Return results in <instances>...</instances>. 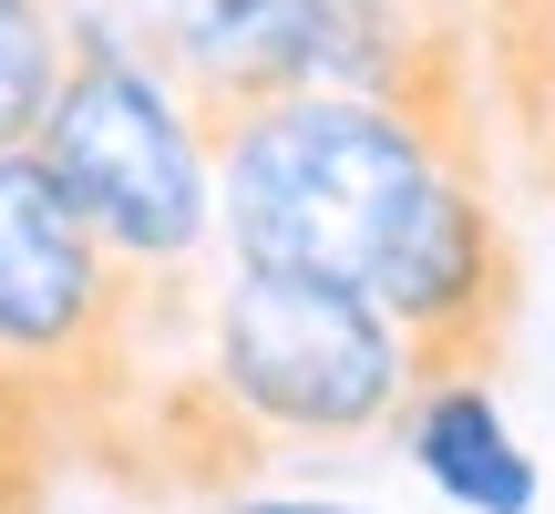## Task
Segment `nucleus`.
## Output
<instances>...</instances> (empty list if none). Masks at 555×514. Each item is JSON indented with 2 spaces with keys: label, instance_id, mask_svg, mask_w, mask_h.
<instances>
[{
  "label": "nucleus",
  "instance_id": "f257e3e1",
  "mask_svg": "<svg viewBox=\"0 0 555 514\" xmlns=\"http://www.w3.org/2000/svg\"><path fill=\"white\" fill-rule=\"evenodd\" d=\"M442 176L433 134L371 93H298L217 144V227L237 268L380 288L422 185Z\"/></svg>",
  "mask_w": 555,
  "mask_h": 514
},
{
  "label": "nucleus",
  "instance_id": "f03ea898",
  "mask_svg": "<svg viewBox=\"0 0 555 514\" xmlns=\"http://www.w3.org/2000/svg\"><path fill=\"white\" fill-rule=\"evenodd\" d=\"M206 360L237 391L278 453L298 442H380L412 412V350L380 319L371 288H330V278H278L237 268V288L206 309Z\"/></svg>",
  "mask_w": 555,
  "mask_h": 514
},
{
  "label": "nucleus",
  "instance_id": "7ed1b4c3",
  "mask_svg": "<svg viewBox=\"0 0 555 514\" xmlns=\"http://www.w3.org/2000/svg\"><path fill=\"white\" fill-rule=\"evenodd\" d=\"M31 155L134 268H185L217 227V155H206L185 93L114 31H73V73H62Z\"/></svg>",
  "mask_w": 555,
  "mask_h": 514
},
{
  "label": "nucleus",
  "instance_id": "20e7f679",
  "mask_svg": "<svg viewBox=\"0 0 555 514\" xmlns=\"http://www.w3.org/2000/svg\"><path fill=\"white\" fill-rule=\"evenodd\" d=\"M371 298L401 330L422 391L433 381H494L504 350H515V319H525V247L504 227L494 176L442 165L422 185V206H412V227H401V247H391Z\"/></svg>",
  "mask_w": 555,
  "mask_h": 514
},
{
  "label": "nucleus",
  "instance_id": "39448f33",
  "mask_svg": "<svg viewBox=\"0 0 555 514\" xmlns=\"http://www.w3.org/2000/svg\"><path fill=\"white\" fill-rule=\"evenodd\" d=\"M401 453H412L463 514H535V494H545L525 442L504 433V412H494V381H433V391H412Z\"/></svg>",
  "mask_w": 555,
  "mask_h": 514
},
{
  "label": "nucleus",
  "instance_id": "423d86ee",
  "mask_svg": "<svg viewBox=\"0 0 555 514\" xmlns=\"http://www.w3.org/2000/svg\"><path fill=\"white\" fill-rule=\"evenodd\" d=\"M62 73H73V41H62L52 0H0V155L41 144V114H52Z\"/></svg>",
  "mask_w": 555,
  "mask_h": 514
},
{
  "label": "nucleus",
  "instance_id": "0eeeda50",
  "mask_svg": "<svg viewBox=\"0 0 555 514\" xmlns=\"http://www.w3.org/2000/svg\"><path fill=\"white\" fill-rule=\"evenodd\" d=\"M504 155H515V165H525V176H535V185H545V196H555V103H545V114H535V134H525V144H504Z\"/></svg>",
  "mask_w": 555,
  "mask_h": 514
},
{
  "label": "nucleus",
  "instance_id": "6e6552de",
  "mask_svg": "<svg viewBox=\"0 0 555 514\" xmlns=\"http://www.w3.org/2000/svg\"><path fill=\"white\" fill-rule=\"evenodd\" d=\"M206 514H360V504H278V494H227V504H206Z\"/></svg>",
  "mask_w": 555,
  "mask_h": 514
}]
</instances>
